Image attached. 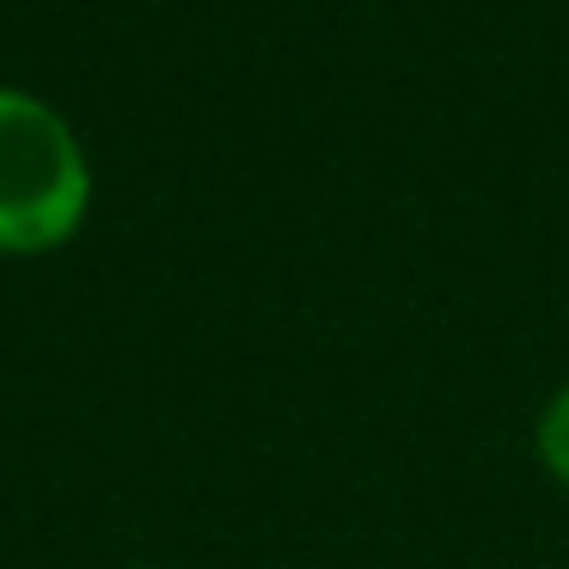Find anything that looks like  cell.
I'll use <instances>...</instances> for the list:
<instances>
[{"mask_svg": "<svg viewBox=\"0 0 569 569\" xmlns=\"http://www.w3.org/2000/svg\"><path fill=\"white\" fill-rule=\"evenodd\" d=\"M141 569H160V563H141Z\"/></svg>", "mask_w": 569, "mask_h": 569, "instance_id": "3957f363", "label": "cell"}, {"mask_svg": "<svg viewBox=\"0 0 569 569\" xmlns=\"http://www.w3.org/2000/svg\"><path fill=\"white\" fill-rule=\"evenodd\" d=\"M532 441H539V459H545V471H551V478L569 490V380L557 386L551 398H545V410H539V429H532Z\"/></svg>", "mask_w": 569, "mask_h": 569, "instance_id": "7a4b0ae2", "label": "cell"}, {"mask_svg": "<svg viewBox=\"0 0 569 569\" xmlns=\"http://www.w3.org/2000/svg\"><path fill=\"white\" fill-rule=\"evenodd\" d=\"M92 160L74 123L26 87H0V251L38 258L87 227Z\"/></svg>", "mask_w": 569, "mask_h": 569, "instance_id": "6da1fadb", "label": "cell"}]
</instances>
